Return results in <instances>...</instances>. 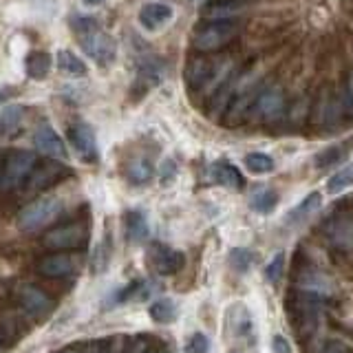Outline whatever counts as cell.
I'll return each instance as SVG.
<instances>
[{"mask_svg": "<svg viewBox=\"0 0 353 353\" xmlns=\"http://www.w3.org/2000/svg\"><path fill=\"white\" fill-rule=\"evenodd\" d=\"M71 27L77 33V42H80L82 51L88 58L95 60L99 66H108L115 60L117 47L113 38L106 36L91 16H82V14L71 16Z\"/></svg>", "mask_w": 353, "mask_h": 353, "instance_id": "6da1fadb", "label": "cell"}, {"mask_svg": "<svg viewBox=\"0 0 353 353\" xmlns=\"http://www.w3.org/2000/svg\"><path fill=\"white\" fill-rule=\"evenodd\" d=\"M287 314H290L292 327L296 331L298 338H312L318 327H320V318H323V305H320V298L312 294H298L290 298V305H287Z\"/></svg>", "mask_w": 353, "mask_h": 353, "instance_id": "7a4b0ae2", "label": "cell"}, {"mask_svg": "<svg viewBox=\"0 0 353 353\" xmlns=\"http://www.w3.org/2000/svg\"><path fill=\"white\" fill-rule=\"evenodd\" d=\"M36 165H38L36 152L16 150L7 154L3 168H0V194H9L18 190L20 185H25Z\"/></svg>", "mask_w": 353, "mask_h": 353, "instance_id": "3957f363", "label": "cell"}, {"mask_svg": "<svg viewBox=\"0 0 353 353\" xmlns=\"http://www.w3.org/2000/svg\"><path fill=\"white\" fill-rule=\"evenodd\" d=\"M239 25L236 22H203L201 27L194 31L192 47L199 53H214L236 38Z\"/></svg>", "mask_w": 353, "mask_h": 353, "instance_id": "277c9868", "label": "cell"}, {"mask_svg": "<svg viewBox=\"0 0 353 353\" xmlns=\"http://www.w3.org/2000/svg\"><path fill=\"white\" fill-rule=\"evenodd\" d=\"M62 212V201L58 196H44L38 201L29 203L18 214V228L22 232H36L44 225H49L53 219H58Z\"/></svg>", "mask_w": 353, "mask_h": 353, "instance_id": "5b68a950", "label": "cell"}, {"mask_svg": "<svg viewBox=\"0 0 353 353\" xmlns=\"http://www.w3.org/2000/svg\"><path fill=\"white\" fill-rule=\"evenodd\" d=\"M88 241V228L84 223H69L44 234V245L49 250H80Z\"/></svg>", "mask_w": 353, "mask_h": 353, "instance_id": "8992f818", "label": "cell"}, {"mask_svg": "<svg viewBox=\"0 0 353 353\" xmlns=\"http://www.w3.org/2000/svg\"><path fill=\"white\" fill-rule=\"evenodd\" d=\"M221 66H216L214 62H210L205 58H194L188 62L185 66V82L192 91H199V88H212V91H219L225 82L216 80V71Z\"/></svg>", "mask_w": 353, "mask_h": 353, "instance_id": "52a82bcc", "label": "cell"}, {"mask_svg": "<svg viewBox=\"0 0 353 353\" xmlns=\"http://www.w3.org/2000/svg\"><path fill=\"white\" fill-rule=\"evenodd\" d=\"M285 113V93L281 86H270L259 93L256 102H254V117L272 124V121L281 119Z\"/></svg>", "mask_w": 353, "mask_h": 353, "instance_id": "ba28073f", "label": "cell"}, {"mask_svg": "<svg viewBox=\"0 0 353 353\" xmlns=\"http://www.w3.org/2000/svg\"><path fill=\"white\" fill-rule=\"evenodd\" d=\"M183 263H185L183 254L179 250H174V248L154 243V245L148 250V265L157 274L172 276V274H176L183 268Z\"/></svg>", "mask_w": 353, "mask_h": 353, "instance_id": "9c48e42d", "label": "cell"}, {"mask_svg": "<svg viewBox=\"0 0 353 353\" xmlns=\"http://www.w3.org/2000/svg\"><path fill=\"white\" fill-rule=\"evenodd\" d=\"M16 296L22 309L33 318H44L53 309V301L36 285H20L16 290Z\"/></svg>", "mask_w": 353, "mask_h": 353, "instance_id": "30bf717a", "label": "cell"}, {"mask_svg": "<svg viewBox=\"0 0 353 353\" xmlns=\"http://www.w3.org/2000/svg\"><path fill=\"white\" fill-rule=\"evenodd\" d=\"M64 174H69V170L64 168L62 163L58 161H44L38 163L33 172L29 174V179L25 183V190L27 192H40V190H47L49 185H53L55 181H60Z\"/></svg>", "mask_w": 353, "mask_h": 353, "instance_id": "8fae6325", "label": "cell"}, {"mask_svg": "<svg viewBox=\"0 0 353 353\" xmlns=\"http://www.w3.org/2000/svg\"><path fill=\"white\" fill-rule=\"evenodd\" d=\"M69 137H71L73 148L80 152L86 161L97 159V139H95V132L91 126L84 124V121H77V124L71 126Z\"/></svg>", "mask_w": 353, "mask_h": 353, "instance_id": "7c38bea8", "label": "cell"}, {"mask_svg": "<svg viewBox=\"0 0 353 353\" xmlns=\"http://www.w3.org/2000/svg\"><path fill=\"white\" fill-rule=\"evenodd\" d=\"M77 270V261L69 254H49L38 263V272L47 279H64Z\"/></svg>", "mask_w": 353, "mask_h": 353, "instance_id": "4fadbf2b", "label": "cell"}, {"mask_svg": "<svg viewBox=\"0 0 353 353\" xmlns=\"http://www.w3.org/2000/svg\"><path fill=\"white\" fill-rule=\"evenodd\" d=\"M245 11V3L241 0H216L203 9L205 22H234Z\"/></svg>", "mask_w": 353, "mask_h": 353, "instance_id": "5bb4252c", "label": "cell"}, {"mask_svg": "<svg viewBox=\"0 0 353 353\" xmlns=\"http://www.w3.org/2000/svg\"><path fill=\"white\" fill-rule=\"evenodd\" d=\"M225 327L232 338H245L252 331L250 309L243 303H232L225 312Z\"/></svg>", "mask_w": 353, "mask_h": 353, "instance_id": "9a60e30c", "label": "cell"}, {"mask_svg": "<svg viewBox=\"0 0 353 353\" xmlns=\"http://www.w3.org/2000/svg\"><path fill=\"white\" fill-rule=\"evenodd\" d=\"M33 143H36V148L40 152L49 154V157H53V159H66V146H64L62 137L49 126H40L36 130V135H33Z\"/></svg>", "mask_w": 353, "mask_h": 353, "instance_id": "2e32d148", "label": "cell"}, {"mask_svg": "<svg viewBox=\"0 0 353 353\" xmlns=\"http://www.w3.org/2000/svg\"><path fill=\"white\" fill-rule=\"evenodd\" d=\"M170 20H172V7L163 5V3H148V5H143L139 11L141 27L148 29V31H157L163 25H168Z\"/></svg>", "mask_w": 353, "mask_h": 353, "instance_id": "e0dca14e", "label": "cell"}, {"mask_svg": "<svg viewBox=\"0 0 353 353\" xmlns=\"http://www.w3.org/2000/svg\"><path fill=\"white\" fill-rule=\"evenodd\" d=\"M298 287L305 292V294H312V296H331L334 294V285L327 279L325 274L320 272H303L301 279H298Z\"/></svg>", "mask_w": 353, "mask_h": 353, "instance_id": "ac0fdd59", "label": "cell"}, {"mask_svg": "<svg viewBox=\"0 0 353 353\" xmlns=\"http://www.w3.org/2000/svg\"><path fill=\"white\" fill-rule=\"evenodd\" d=\"M212 179L221 185L232 188V190H243V185H245V179H243L241 170L228 161H216L212 165Z\"/></svg>", "mask_w": 353, "mask_h": 353, "instance_id": "d6986e66", "label": "cell"}, {"mask_svg": "<svg viewBox=\"0 0 353 353\" xmlns=\"http://www.w3.org/2000/svg\"><path fill=\"white\" fill-rule=\"evenodd\" d=\"M25 69H27V75L33 77V80H44V77L49 75L51 71V58L49 53L44 51H33L27 55L25 60Z\"/></svg>", "mask_w": 353, "mask_h": 353, "instance_id": "ffe728a7", "label": "cell"}, {"mask_svg": "<svg viewBox=\"0 0 353 353\" xmlns=\"http://www.w3.org/2000/svg\"><path fill=\"white\" fill-rule=\"evenodd\" d=\"M22 117H25L22 106H7L0 110V137H11L14 132H18Z\"/></svg>", "mask_w": 353, "mask_h": 353, "instance_id": "44dd1931", "label": "cell"}, {"mask_svg": "<svg viewBox=\"0 0 353 353\" xmlns=\"http://www.w3.org/2000/svg\"><path fill=\"white\" fill-rule=\"evenodd\" d=\"M148 221L141 212H128L126 214V234L130 243H143L148 239Z\"/></svg>", "mask_w": 353, "mask_h": 353, "instance_id": "7402d4cb", "label": "cell"}, {"mask_svg": "<svg viewBox=\"0 0 353 353\" xmlns=\"http://www.w3.org/2000/svg\"><path fill=\"white\" fill-rule=\"evenodd\" d=\"M126 174H128V179L132 183H148L152 179V174H154V168H152V163L148 159H143V157H137V159H132L128 165H126Z\"/></svg>", "mask_w": 353, "mask_h": 353, "instance_id": "603a6c76", "label": "cell"}, {"mask_svg": "<svg viewBox=\"0 0 353 353\" xmlns=\"http://www.w3.org/2000/svg\"><path fill=\"white\" fill-rule=\"evenodd\" d=\"M58 69L64 75H71V77H84L86 75V64L77 58L75 53L71 51H58Z\"/></svg>", "mask_w": 353, "mask_h": 353, "instance_id": "cb8c5ba5", "label": "cell"}, {"mask_svg": "<svg viewBox=\"0 0 353 353\" xmlns=\"http://www.w3.org/2000/svg\"><path fill=\"white\" fill-rule=\"evenodd\" d=\"M148 314H150V318L154 320V323L168 325L176 318V305H174V301H170V298H161V301H154L150 305Z\"/></svg>", "mask_w": 353, "mask_h": 353, "instance_id": "d4e9b609", "label": "cell"}, {"mask_svg": "<svg viewBox=\"0 0 353 353\" xmlns=\"http://www.w3.org/2000/svg\"><path fill=\"white\" fill-rule=\"evenodd\" d=\"M256 97L259 95H254V93L239 95L234 102L230 104V108H228V121H234V124H236V121H241L248 113H252V104L256 102Z\"/></svg>", "mask_w": 353, "mask_h": 353, "instance_id": "484cf974", "label": "cell"}, {"mask_svg": "<svg viewBox=\"0 0 353 353\" xmlns=\"http://www.w3.org/2000/svg\"><path fill=\"white\" fill-rule=\"evenodd\" d=\"M279 205V194L274 190H259L254 192L252 199H250V208L254 212H261V214H268L272 210Z\"/></svg>", "mask_w": 353, "mask_h": 353, "instance_id": "4316f807", "label": "cell"}, {"mask_svg": "<svg viewBox=\"0 0 353 353\" xmlns=\"http://www.w3.org/2000/svg\"><path fill=\"white\" fill-rule=\"evenodd\" d=\"M351 185H353V165H345V168L338 170L327 181V192L329 194H340V192H345L347 188H351Z\"/></svg>", "mask_w": 353, "mask_h": 353, "instance_id": "83f0119b", "label": "cell"}, {"mask_svg": "<svg viewBox=\"0 0 353 353\" xmlns=\"http://www.w3.org/2000/svg\"><path fill=\"white\" fill-rule=\"evenodd\" d=\"M245 168L252 174H268L274 170V159L265 152H250L245 157Z\"/></svg>", "mask_w": 353, "mask_h": 353, "instance_id": "f1b7e54d", "label": "cell"}, {"mask_svg": "<svg viewBox=\"0 0 353 353\" xmlns=\"http://www.w3.org/2000/svg\"><path fill=\"white\" fill-rule=\"evenodd\" d=\"M349 154V146H331L316 154V168H329V165L340 163Z\"/></svg>", "mask_w": 353, "mask_h": 353, "instance_id": "f546056e", "label": "cell"}, {"mask_svg": "<svg viewBox=\"0 0 353 353\" xmlns=\"http://www.w3.org/2000/svg\"><path fill=\"white\" fill-rule=\"evenodd\" d=\"M323 205V194L320 192H312V194H307L301 203H298L294 208V212H292V221H298V219H303V216H309L312 212H316V210Z\"/></svg>", "mask_w": 353, "mask_h": 353, "instance_id": "4dcf8cb0", "label": "cell"}, {"mask_svg": "<svg viewBox=\"0 0 353 353\" xmlns=\"http://www.w3.org/2000/svg\"><path fill=\"white\" fill-rule=\"evenodd\" d=\"M254 261H256V256H254V254L245 248H234L230 252V263L239 274H245L254 265Z\"/></svg>", "mask_w": 353, "mask_h": 353, "instance_id": "1f68e13d", "label": "cell"}, {"mask_svg": "<svg viewBox=\"0 0 353 353\" xmlns=\"http://www.w3.org/2000/svg\"><path fill=\"white\" fill-rule=\"evenodd\" d=\"M329 234L331 239H334L338 245H349V243L353 241V228L347 223V221H336V223L329 225Z\"/></svg>", "mask_w": 353, "mask_h": 353, "instance_id": "d6a6232c", "label": "cell"}, {"mask_svg": "<svg viewBox=\"0 0 353 353\" xmlns=\"http://www.w3.org/2000/svg\"><path fill=\"white\" fill-rule=\"evenodd\" d=\"M283 270H285V254L279 252V254H276V256L268 263V268H265V279L276 285V283L281 281Z\"/></svg>", "mask_w": 353, "mask_h": 353, "instance_id": "836d02e7", "label": "cell"}, {"mask_svg": "<svg viewBox=\"0 0 353 353\" xmlns=\"http://www.w3.org/2000/svg\"><path fill=\"white\" fill-rule=\"evenodd\" d=\"M183 353H210V340L205 334L201 331H196L190 338H188L185 347H183Z\"/></svg>", "mask_w": 353, "mask_h": 353, "instance_id": "e575fe53", "label": "cell"}, {"mask_svg": "<svg viewBox=\"0 0 353 353\" xmlns=\"http://www.w3.org/2000/svg\"><path fill=\"white\" fill-rule=\"evenodd\" d=\"M108 259H110V245L106 241H102L97 245L95 254H93V270L99 274V272H104L106 270V265H108Z\"/></svg>", "mask_w": 353, "mask_h": 353, "instance_id": "d590c367", "label": "cell"}, {"mask_svg": "<svg viewBox=\"0 0 353 353\" xmlns=\"http://www.w3.org/2000/svg\"><path fill=\"white\" fill-rule=\"evenodd\" d=\"M342 110L353 117V71L347 75V82H345V91H342Z\"/></svg>", "mask_w": 353, "mask_h": 353, "instance_id": "8d00e7d4", "label": "cell"}, {"mask_svg": "<svg viewBox=\"0 0 353 353\" xmlns=\"http://www.w3.org/2000/svg\"><path fill=\"white\" fill-rule=\"evenodd\" d=\"M126 353H161L159 349H154L150 342H148V338H139V340H135L130 345V349L126 351Z\"/></svg>", "mask_w": 353, "mask_h": 353, "instance_id": "74e56055", "label": "cell"}, {"mask_svg": "<svg viewBox=\"0 0 353 353\" xmlns=\"http://www.w3.org/2000/svg\"><path fill=\"white\" fill-rule=\"evenodd\" d=\"M93 353H119V338L97 342V345L93 347Z\"/></svg>", "mask_w": 353, "mask_h": 353, "instance_id": "f35d334b", "label": "cell"}, {"mask_svg": "<svg viewBox=\"0 0 353 353\" xmlns=\"http://www.w3.org/2000/svg\"><path fill=\"white\" fill-rule=\"evenodd\" d=\"M272 353H292V347H290V342H287L285 336L276 334L272 338Z\"/></svg>", "mask_w": 353, "mask_h": 353, "instance_id": "ab89813d", "label": "cell"}, {"mask_svg": "<svg viewBox=\"0 0 353 353\" xmlns=\"http://www.w3.org/2000/svg\"><path fill=\"white\" fill-rule=\"evenodd\" d=\"M320 353H349V349L342 345V342H338V340H331V342H327L325 345V349L320 351Z\"/></svg>", "mask_w": 353, "mask_h": 353, "instance_id": "60d3db41", "label": "cell"}, {"mask_svg": "<svg viewBox=\"0 0 353 353\" xmlns=\"http://www.w3.org/2000/svg\"><path fill=\"white\" fill-rule=\"evenodd\" d=\"M172 172H174V163L168 159V161H165V170L161 168V179H168V176H170Z\"/></svg>", "mask_w": 353, "mask_h": 353, "instance_id": "b9f144b4", "label": "cell"}, {"mask_svg": "<svg viewBox=\"0 0 353 353\" xmlns=\"http://www.w3.org/2000/svg\"><path fill=\"white\" fill-rule=\"evenodd\" d=\"M104 0H84V5H88V7H97V5H102Z\"/></svg>", "mask_w": 353, "mask_h": 353, "instance_id": "7bdbcfd3", "label": "cell"}, {"mask_svg": "<svg viewBox=\"0 0 353 353\" xmlns=\"http://www.w3.org/2000/svg\"><path fill=\"white\" fill-rule=\"evenodd\" d=\"M58 353H80L77 349H62V351H58Z\"/></svg>", "mask_w": 353, "mask_h": 353, "instance_id": "ee69618b", "label": "cell"}]
</instances>
